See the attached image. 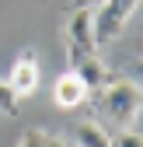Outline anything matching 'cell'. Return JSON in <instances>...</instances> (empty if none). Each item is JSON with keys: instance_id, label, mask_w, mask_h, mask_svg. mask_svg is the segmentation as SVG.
I'll return each mask as SVG.
<instances>
[{"instance_id": "1", "label": "cell", "mask_w": 143, "mask_h": 147, "mask_svg": "<svg viewBox=\"0 0 143 147\" xmlns=\"http://www.w3.org/2000/svg\"><path fill=\"white\" fill-rule=\"evenodd\" d=\"M140 105H143L140 84L129 81V77H112L108 84H101V88L94 91V109H98V116H101L105 123H112L115 130L136 126Z\"/></svg>"}, {"instance_id": "2", "label": "cell", "mask_w": 143, "mask_h": 147, "mask_svg": "<svg viewBox=\"0 0 143 147\" xmlns=\"http://www.w3.org/2000/svg\"><path fill=\"white\" fill-rule=\"evenodd\" d=\"M63 49H66V63H74V60L87 56V53H98L91 7L77 4L74 11L66 14V21H63Z\"/></svg>"}, {"instance_id": "3", "label": "cell", "mask_w": 143, "mask_h": 147, "mask_svg": "<svg viewBox=\"0 0 143 147\" xmlns=\"http://www.w3.org/2000/svg\"><path fill=\"white\" fill-rule=\"evenodd\" d=\"M136 7H140V0H101V4L91 11L98 46L115 42L119 35L126 32V25H129V18L136 14Z\"/></svg>"}, {"instance_id": "4", "label": "cell", "mask_w": 143, "mask_h": 147, "mask_svg": "<svg viewBox=\"0 0 143 147\" xmlns=\"http://www.w3.org/2000/svg\"><path fill=\"white\" fill-rule=\"evenodd\" d=\"M39 77H42V70H39V60H35V53L31 49H25L21 56H17L14 63H11V70H7V88L14 91V98L21 102V98H28V95H35L39 91Z\"/></svg>"}, {"instance_id": "5", "label": "cell", "mask_w": 143, "mask_h": 147, "mask_svg": "<svg viewBox=\"0 0 143 147\" xmlns=\"http://www.w3.org/2000/svg\"><path fill=\"white\" fill-rule=\"evenodd\" d=\"M87 98H91V91H87V84L77 77L74 70H63L59 77H56V84H52V102H56L63 112H70V109H80Z\"/></svg>"}, {"instance_id": "6", "label": "cell", "mask_w": 143, "mask_h": 147, "mask_svg": "<svg viewBox=\"0 0 143 147\" xmlns=\"http://www.w3.org/2000/svg\"><path fill=\"white\" fill-rule=\"evenodd\" d=\"M66 67L74 70L84 84H87V91H91V95H94L101 84H108V81H112V70L101 63L98 53H87V56H80V60H74V63H66Z\"/></svg>"}, {"instance_id": "7", "label": "cell", "mask_w": 143, "mask_h": 147, "mask_svg": "<svg viewBox=\"0 0 143 147\" xmlns=\"http://www.w3.org/2000/svg\"><path fill=\"white\" fill-rule=\"evenodd\" d=\"M70 140H74V147H112L108 130H105L101 123H94V119H80V123H74Z\"/></svg>"}, {"instance_id": "8", "label": "cell", "mask_w": 143, "mask_h": 147, "mask_svg": "<svg viewBox=\"0 0 143 147\" xmlns=\"http://www.w3.org/2000/svg\"><path fill=\"white\" fill-rule=\"evenodd\" d=\"M17 105H21V102L14 98V91L7 88V81L0 77V112H4V116H17Z\"/></svg>"}, {"instance_id": "9", "label": "cell", "mask_w": 143, "mask_h": 147, "mask_svg": "<svg viewBox=\"0 0 143 147\" xmlns=\"http://www.w3.org/2000/svg\"><path fill=\"white\" fill-rule=\"evenodd\" d=\"M112 147H143V144L133 126H126V130H119V137H112Z\"/></svg>"}, {"instance_id": "10", "label": "cell", "mask_w": 143, "mask_h": 147, "mask_svg": "<svg viewBox=\"0 0 143 147\" xmlns=\"http://www.w3.org/2000/svg\"><path fill=\"white\" fill-rule=\"evenodd\" d=\"M45 140H49L45 130H25L21 140H17V147H45Z\"/></svg>"}, {"instance_id": "11", "label": "cell", "mask_w": 143, "mask_h": 147, "mask_svg": "<svg viewBox=\"0 0 143 147\" xmlns=\"http://www.w3.org/2000/svg\"><path fill=\"white\" fill-rule=\"evenodd\" d=\"M45 147H70V144H66L63 137H52V133H49V140H45Z\"/></svg>"}]
</instances>
